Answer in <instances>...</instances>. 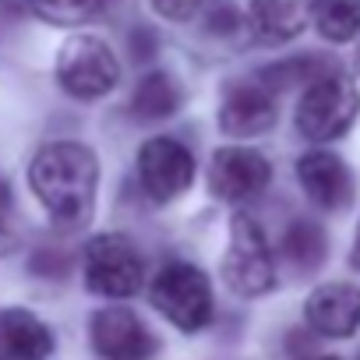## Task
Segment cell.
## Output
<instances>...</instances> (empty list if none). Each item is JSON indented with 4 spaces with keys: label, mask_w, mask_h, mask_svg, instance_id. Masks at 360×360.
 Listing matches in <instances>:
<instances>
[{
    "label": "cell",
    "mask_w": 360,
    "mask_h": 360,
    "mask_svg": "<svg viewBox=\"0 0 360 360\" xmlns=\"http://www.w3.org/2000/svg\"><path fill=\"white\" fill-rule=\"evenodd\" d=\"M29 184L53 223L60 226L89 223L99 188V159L89 145L78 141L43 145L29 166Z\"/></svg>",
    "instance_id": "cell-1"
},
{
    "label": "cell",
    "mask_w": 360,
    "mask_h": 360,
    "mask_svg": "<svg viewBox=\"0 0 360 360\" xmlns=\"http://www.w3.org/2000/svg\"><path fill=\"white\" fill-rule=\"evenodd\" d=\"M356 117H360L356 85L346 75L328 71L304 89L297 106V131L307 141H335L356 124Z\"/></svg>",
    "instance_id": "cell-2"
},
{
    "label": "cell",
    "mask_w": 360,
    "mask_h": 360,
    "mask_svg": "<svg viewBox=\"0 0 360 360\" xmlns=\"http://www.w3.org/2000/svg\"><path fill=\"white\" fill-rule=\"evenodd\" d=\"M152 307L180 332H198L212 321V286L191 262H169L152 279Z\"/></svg>",
    "instance_id": "cell-3"
},
{
    "label": "cell",
    "mask_w": 360,
    "mask_h": 360,
    "mask_svg": "<svg viewBox=\"0 0 360 360\" xmlns=\"http://www.w3.org/2000/svg\"><path fill=\"white\" fill-rule=\"evenodd\" d=\"M223 279L240 297H262L276 286V262L258 219L237 212L230 223V251L223 258Z\"/></svg>",
    "instance_id": "cell-4"
},
{
    "label": "cell",
    "mask_w": 360,
    "mask_h": 360,
    "mask_svg": "<svg viewBox=\"0 0 360 360\" xmlns=\"http://www.w3.org/2000/svg\"><path fill=\"white\" fill-rule=\"evenodd\" d=\"M57 82L75 99H103L120 82V64L99 36H75L57 57Z\"/></svg>",
    "instance_id": "cell-5"
},
{
    "label": "cell",
    "mask_w": 360,
    "mask_h": 360,
    "mask_svg": "<svg viewBox=\"0 0 360 360\" xmlns=\"http://www.w3.org/2000/svg\"><path fill=\"white\" fill-rule=\"evenodd\" d=\"M141 255L120 233H99L85 244V283L99 297H134L141 286Z\"/></svg>",
    "instance_id": "cell-6"
},
{
    "label": "cell",
    "mask_w": 360,
    "mask_h": 360,
    "mask_svg": "<svg viewBox=\"0 0 360 360\" xmlns=\"http://www.w3.org/2000/svg\"><path fill=\"white\" fill-rule=\"evenodd\" d=\"M138 180L152 202H173L195 184V155L176 138H148L138 152Z\"/></svg>",
    "instance_id": "cell-7"
},
{
    "label": "cell",
    "mask_w": 360,
    "mask_h": 360,
    "mask_svg": "<svg viewBox=\"0 0 360 360\" xmlns=\"http://www.w3.org/2000/svg\"><path fill=\"white\" fill-rule=\"evenodd\" d=\"M272 180V166L258 148L226 145L212 155L209 166V188L219 202H248L258 198Z\"/></svg>",
    "instance_id": "cell-8"
},
{
    "label": "cell",
    "mask_w": 360,
    "mask_h": 360,
    "mask_svg": "<svg viewBox=\"0 0 360 360\" xmlns=\"http://www.w3.org/2000/svg\"><path fill=\"white\" fill-rule=\"evenodd\" d=\"M92 346L106 360H148L155 353V335L127 307H103L92 318Z\"/></svg>",
    "instance_id": "cell-9"
},
{
    "label": "cell",
    "mask_w": 360,
    "mask_h": 360,
    "mask_svg": "<svg viewBox=\"0 0 360 360\" xmlns=\"http://www.w3.org/2000/svg\"><path fill=\"white\" fill-rule=\"evenodd\" d=\"M297 180L304 195L318 205V209H346L353 202V173L349 166L335 155V152H325V148H314V152H304L297 159Z\"/></svg>",
    "instance_id": "cell-10"
},
{
    "label": "cell",
    "mask_w": 360,
    "mask_h": 360,
    "mask_svg": "<svg viewBox=\"0 0 360 360\" xmlns=\"http://www.w3.org/2000/svg\"><path fill=\"white\" fill-rule=\"evenodd\" d=\"M276 96L262 82H237L223 92L219 103V127L230 138H255L276 124Z\"/></svg>",
    "instance_id": "cell-11"
},
{
    "label": "cell",
    "mask_w": 360,
    "mask_h": 360,
    "mask_svg": "<svg viewBox=\"0 0 360 360\" xmlns=\"http://www.w3.org/2000/svg\"><path fill=\"white\" fill-rule=\"evenodd\" d=\"M304 318L318 335H328V339L353 335L360 328V286H353V283L318 286L304 304Z\"/></svg>",
    "instance_id": "cell-12"
},
{
    "label": "cell",
    "mask_w": 360,
    "mask_h": 360,
    "mask_svg": "<svg viewBox=\"0 0 360 360\" xmlns=\"http://www.w3.org/2000/svg\"><path fill=\"white\" fill-rule=\"evenodd\" d=\"M314 0H251L248 4V29L258 43L279 46L297 39L311 25Z\"/></svg>",
    "instance_id": "cell-13"
},
{
    "label": "cell",
    "mask_w": 360,
    "mask_h": 360,
    "mask_svg": "<svg viewBox=\"0 0 360 360\" xmlns=\"http://www.w3.org/2000/svg\"><path fill=\"white\" fill-rule=\"evenodd\" d=\"M53 353V332L25 307L0 311V360H46Z\"/></svg>",
    "instance_id": "cell-14"
},
{
    "label": "cell",
    "mask_w": 360,
    "mask_h": 360,
    "mask_svg": "<svg viewBox=\"0 0 360 360\" xmlns=\"http://www.w3.org/2000/svg\"><path fill=\"white\" fill-rule=\"evenodd\" d=\"M180 110V89L176 82L166 75V71H152L145 75L134 92H131V113L145 124H155V120H166Z\"/></svg>",
    "instance_id": "cell-15"
},
{
    "label": "cell",
    "mask_w": 360,
    "mask_h": 360,
    "mask_svg": "<svg viewBox=\"0 0 360 360\" xmlns=\"http://www.w3.org/2000/svg\"><path fill=\"white\" fill-rule=\"evenodd\" d=\"M328 240L325 230L311 219H293L283 233V258L297 269V272H314L325 262Z\"/></svg>",
    "instance_id": "cell-16"
},
{
    "label": "cell",
    "mask_w": 360,
    "mask_h": 360,
    "mask_svg": "<svg viewBox=\"0 0 360 360\" xmlns=\"http://www.w3.org/2000/svg\"><path fill=\"white\" fill-rule=\"evenodd\" d=\"M314 29L328 43H349L360 32V0H314Z\"/></svg>",
    "instance_id": "cell-17"
},
{
    "label": "cell",
    "mask_w": 360,
    "mask_h": 360,
    "mask_svg": "<svg viewBox=\"0 0 360 360\" xmlns=\"http://www.w3.org/2000/svg\"><path fill=\"white\" fill-rule=\"evenodd\" d=\"M335 71V64L321 60V57H293V60H279V64H269L258 71V82L265 89H290V85H311L314 78Z\"/></svg>",
    "instance_id": "cell-18"
},
{
    "label": "cell",
    "mask_w": 360,
    "mask_h": 360,
    "mask_svg": "<svg viewBox=\"0 0 360 360\" xmlns=\"http://www.w3.org/2000/svg\"><path fill=\"white\" fill-rule=\"evenodd\" d=\"M25 8L50 25H82L103 8V0H25Z\"/></svg>",
    "instance_id": "cell-19"
},
{
    "label": "cell",
    "mask_w": 360,
    "mask_h": 360,
    "mask_svg": "<svg viewBox=\"0 0 360 360\" xmlns=\"http://www.w3.org/2000/svg\"><path fill=\"white\" fill-rule=\"evenodd\" d=\"M148 4L155 8V15H162L169 22H188L198 11L202 0H148Z\"/></svg>",
    "instance_id": "cell-20"
},
{
    "label": "cell",
    "mask_w": 360,
    "mask_h": 360,
    "mask_svg": "<svg viewBox=\"0 0 360 360\" xmlns=\"http://www.w3.org/2000/svg\"><path fill=\"white\" fill-rule=\"evenodd\" d=\"M32 272H39V276H64L68 272V258L53 255V251H39L32 258Z\"/></svg>",
    "instance_id": "cell-21"
},
{
    "label": "cell",
    "mask_w": 360,
    "mask_h": 360,
    "mask_svg": "<svg viewBox=\"0 0 360 360\" xmlns=\"http://www.w3.org/2000/svg\"><path fill=\"white\" fill-rule=\"evenodd\" d=\"M131 50H134V57L148 60V57L155 53V36H152L148 29H138V32H131Z\"/></svg>",
    "instance_id": "cell-22"
},
{
    "label": "cell",
    "mask_w": 360,
    "mask_h": 360,
    "mask_svg": "<svg viewBox=\"0 0 360 360\" xmlns=\"http://www.w3.org/2000/svg\"><path fill=\"white\" fill-rule=\"evenodd\" d=\"M18 248V237L8 230V223H4V216H0V258H8L11 251Z\"/></svg>",
    "instance_id": "cell-23"
},
{
    "label": "cell",
    "mask_w": 360,
    "mask_h": 360,
    "mask_svg": "<svg viewBox=\"0 0 360 360\" xmlns=\"http://www.w3.org/2000/svg\"><path fill=\"white\" fill-rule=\"evenodd\" d=\"M8 205H11V188H8V180L0 176V216L8 212Z\"/></svg>",
    "instance_id": "cell-24"
},
{
    "label": "cell",
    "mask_w": 360,
    "mask_h": 360,
    "mask_svg": "<svg viewBox=\"0 0 360 360\" xmlns=\"http://www.w3.org/2000/svg\"><path fill=\"white\" fill-rule=\"evenodd\" d=\"M349 265L360 272V226H356V240H353V251H349Z\"/></svg>",
    "instance_id": "cell-25"
},
{
    "label": "cell",
    "mask_w": 360,
    "mask_h": 360,
    "mask_svg": "<svg viewBox=\"0 0 360 360\" xmlns=\"http://www.w3.org/2000/svg\"><path fill=\"white\" fill-rule=\"evenodd\" d=\"M353 39H356V50H353V68H356V71H360V32H356V36H353Z\"/></svg>",
    "instance_id": "cell-26"
},
{
    "label": "cell",
    "mask_w": 360,
    "mask_h": 360,
    "mask_svg": "<svg viewBox=\"0 0 360 360\" xmlns=\"http://www.w3.org/2000/svg\"><path fill=\"white\" fill-rule=\"evenodd\" d=\"M321 360H335V356H321Z\"/></svg>",
    "instance_id": "cell-27"
},
{
    "label": "cell",
    "mask_w": 360,
    "mask_h": 360,
    "mask_svg": "<svg viewBox=\"0 0 360 360\" xmlns=\"http://www.w3.org/2000/svg\"><path fill=\"white\" fill-rule=\"evenodd\" d=\"M356 360H360V356H356Z\"/></svg>",
    "instance_id": "cell-28"
}]
</instances>
